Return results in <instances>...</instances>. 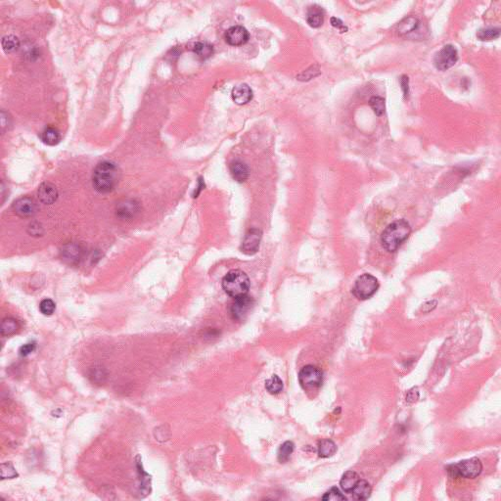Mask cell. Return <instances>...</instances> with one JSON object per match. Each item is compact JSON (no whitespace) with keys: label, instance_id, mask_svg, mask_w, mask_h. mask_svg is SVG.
Instances as JSON below:
<instances>
[{"label":"cell","instance_id":"obj_10","mask_svg":"<svg viewBox=\"0 0 501 501\" xmlns=\"http://www.w3.org/2000/svg\"><path fill=\"white\" fill-rule=\"evenodd\" d=\"M140 211L139 204L132 199H125L117 204L116 214L122 220H132Z\"/></svg>","mask_w":501,"mask_h":501},{"label":"cell","instance_id":"obj_25","mask_svg":"<svg viewBox=\"0 0 501 501\" xmlns=\"http://www.w3.org/2000/svg\"><path fill=\"white\" fill-rule=\"evenodd\" d=\"M1 45H2L3 50L6 53H12V52H15V51H17L19 49V47H20V39L17 36H15V35L9 34V35H6V36H4L2 38Z\"/></svg>","mask_w":501,"mask_h":501},{"label":"cell","instance_id":"obj_34","mask_svg":"<svg viewBox=\"0 0 501 501\" xmlns=\"http://www.w3.org/2000/svg\"><path fill=\"white\" fill-rule=\"evenodd\" d=\"M35 349H36L35 343H28V344H26V345H24V346H22L20 348V352L19 353H20V355L22 357H28V355L33 353L35 351Z\"/></svg>","mask_w":501,"mask_h":501},{"label":"cell","instance_id":"obj_29","mask_svg":"<svg viewBox=\"0 0 501 501\" xmlns=\"http://www.w3.org/2000/svg\"><path fill=\"white\" fill-rule=\"evenodd\" d=\"M369 105L372 108V110L374 111L376 116L381 117L384 115L385 110H386V104H385L384 98H382L380 96H373L369 100Z\"/></svg>","mask_w":501,"mask_h":501},{"label":"cell","instance_id":"obj_15","mask_svg":"<svg viewBox=\"0 0 501 501\" xmlns=\"http://www.w3.org/2000/svg\"><path fill=\"white\" fill-rule=\"evenodd\" d=\"M252 98V91L247 84H240L233 88L232 99L239 105H245L250 102Z\"/></svg>","mask_w":501,"mask_h":501},{"label":"cell","instance_id":"obj_1","mask_svg":"<svg viewBox=\"0 0 501 501\" xmlns=\"http://www.w3.org/2000/svg\"><path fill=\"white\" fill-rule=\"evenodd\" d=\"M120 178V169L114 163L102 162L93 171L92 182L95 190L105 194L112 192L117 187Z\"/></svg>","mask_w":501,"mask_h":501},{"label":"cell","instance_id":"obj_30","mask_svg":"<svg viewBox=\"0 0 501 501\" xmlns=\"http://www.w3.org/2000/svg\"><path fill=\"white\" fill-rule=\"evenodd\" d=\"M322 501H345L347 498L340 492L338 488H332L322 497Z\"/></svg>","mask_w":501,"mask_h":501},{"label":"cell","instance_id":"obj_23","mask_svg":"<svg viewBox=\"0 0 501 501\" xmlns=\"http://www.w3.org/2000/svg\"><path fill=\"white\" fill-rule=\"evenodd\" d=\"M193 51L194 53L202 60H206V59H209L213 53H214V48L213 46L208 43V42H203V41H199L197 42L195 45H194V48H193Z\"/></svg>","mask_w":501,"mask_h":501},{"label":"cell","instance_id":"obj_19","mask_svg":"<svg viewBox=\"0 0 501 501\" xmlns=\"http://www.w3.org/2000/svg\"><path fill=\"white\" fill-rule=\"evenodd\" d=\"M360 480V476L356 472L348 471L343 475L340 481V486L345 493L351 494Z\"/></svg>","mask_w":501,"mask_h":501},{"label":"cell","instance_id":"obj_21","mask_svg":"<svg viewBox=\"0 0 501 501\" xmlns=\"http://www.w3.org/2000/svg\"><path fill=\"white\" fill-rule=\"evenodd\" d=\"M337 451L335 443L331 440H322L318 443V455L322 458L333 456Z\"/></svg>","mask_w":501,"mask_h":501},{"label":"cell","instance_id":"obj_18","mask_svg":"<svg viewBox=\"0 0 501 501\" xmlns=\"http://www.w3.org/2000/svg\"><path fill=\"white\" fill-rule=\"evenodd\" d=\"M372 492V488L370 484L365 480H360L354 490L352 491V495L354 499L358 501H365L367 500Z\"/></svg>","mask_w":501,"mask_h":501},{"label":"cell","instance_id":"obj_36","mask_svg":"<svg viewBox=\"0 0 501 501\" xmlns=\"http://www.w3.org/2000/svg\"><path fill=\"white\" fill-rule=\"evenodd\" d=\"M400 85H401V89L404 93V97L408 98V96H409V79L407 76L403 75L400 78Z\"/></svg>","mask_w":501,"mask_h":501},{"label":"cell","instance_id":"obj_12","mask_svg":"<svg viewBox=\"0 0 501 501\" xmlns=\"http://www.w3.org/2000/svg\"><path fill=\"white\" fill-rule=\"evenodd\" d=\"M13 210L15 214L21 218H29L36 213V205L32 199L23 197L15 201Z\"/></svg>","mask_w":501,"mask_h":501},{"label":"cell","instance_id":"obj_3","mask_svg":"<svg viewBox=\"0 0 501 501\" xmlns=\"http://www.w3.org/2000/svg\"><path fill=\"white\" fill-rule=\"evenodd\" d=\"M248 275L239 269L230 270L223 279V288L231 298H239L248 294L250 290Z\"/></svg>","mask_w":501,"mask_h":501},{"label":"cell","instance_id":"obj_22","mask_svg":"<svg viewBox=\"0 0 501 501\" xmlns=\"http://www.w3.org/2000/svg\"><path fill=\"white\" fill-rule=\"evenodd\" d=\"M81 254H82V250L80 249V247L76 244L66 245L62 250V255H63L64 259L68 260L71 263L78 262L81 258Z\"/></svg>","mask_w":501,"mask_h":501},{"label":"cell","instance_id":"obj_35","mask_svg":"<svg viewBox=\"0 0 501 501\" xmlns=\"http://www.w3.org/2000/svg\"><path fill=\"white\" fill-rule=\"evenodd\" d=\"M28 232L32 236H41L43 234V228L37 223H31L28 227Z\"/></svg>","mask_w":501,"mask_h":501},{"label":"cell","instance_id":"obj_2","mask_svg":"<svg viewBox=\"0 0 501 501\" xmlns=\"http://www.w3.org/2000/svg\"><path fill=\"white\" fill-rule=\"evenodd\" d=\"M410 233V224L405 220H397L389 224L382 232V246L385 250L393 252L407 240Z\"/></svg>","mask_w":501,"mask_h":501},{"label":"cell","instance_id":"obj_38","mask_svg":"<svg viewBox=\"0 0 501 501\" xmlns=\"http://www.w3.org/2000/svg\"><path fill=\"white\" fill-rule=\"evenodd\" d=\"M417 392H418L417 390H415V392L413 391V390H409V391H408V393H407V396H406V400H407L408 402H414V401H416V400L418 399V397H419V393L415 395V393H417Z\"/></svg>","mask_w":501,"mask_h":501},{"label":"cell","instance_id":"obj_4","mask_svg":"<svg viewBox=\"0 0 501 501\" xmlns=\"http://www.w3.org/2000/svg\"><path fill=\"white\" fill-rule=\"evenodd\" d=\"M483 471V464L479 458H471L452 465L448 468V473L451 477H462L466 479H475Z\"/></svg>","mask_w":501,"mask_h":501},{"label":"cell","instance_id":"obj_6","mask_svg":"<svg viewBox=\"0 0 501 501\" xmlns=\"http://www.w3.org/2000/svg\"><path fill=\"white\" fill-rule=\"evenodd\" d=\"M458 61V51L451 45H445L434 57V65L439 71H446L453 67Z\"/></svg>","mask_w":501,"mask_h":501},{"label":"cell","instance_id":"obj_33","mask_svg":"<svg viewBox=\"0 0 501 501\" xmlns=\"http://www.w3.org/2000/svg\"><path fill=\"white\" fill-rule=\"evenodd\" d=\"M18 473L14 469L13 465L11 463H3L1 465V479H12L14 477H17Z\"/></svg>","mask_w":501,"mask_h":501},{"label":"cell","instance_id":"obj_24","mask_svg":"<svg viewBox=\"0 0 501 501\" xmlns=\"http://www.w3.org/2000/svg\"><path fill=\"white\" fill-rule=\"evenodd\" d=\"M20 326L16 319L8 317L3 319L1 323V335L2 336H11L14 335L18 330Z\"/></svg>","mask_w":501,"mask_h":501},{"label":"cell","instance_id":"obj_8","mask_svg":"<svg viewBox=\"0 0 501 501\" xmlns=\"http://www.w3.org/2000/svg\"><path fill=\"white\" fill-rule=\"evenodd\" d=\"M253 304H254L253 299L248 295L234 299V302L231 304L230 306V314L233 317V319L238 321L246 319V317L249 315L253 306Z\"/></svg>","mask_w":501,"mask_h":501},{"label":"cell","instance_id":"obj_31","mask_svg":"<svg viewBox=\"0 0 501 501\" xmlns=\"http://www.w3.org/2000/svg\"><path fill=\"white\" fill-rule=\"evenodd\" d=\"M319 75H320L319 68L317 66H311L310 68H308L307 70H306L305 72H303L302 74L297 76V80L302 81V82H307Z\"/></svg>","mask_w":501,"mask_h":501},{"label":"cell","instance_id":"obj_7","mask_svg":"<svg viewBox=\"0 0 501 501\" xmlns=\"http://www.w3.org/2000/svg\"><path fill=\"white\" fill-rule=\"evenodd\" d=\"M299 382L305 390L317 389L322 385L323 373L314 365H306L299 373Z\"/></svg>","mask_w":501,"mask_h":501},{"label":"cell","instance_id":"obj_13","mask_svg":"<svg viewBox=\"0 0 501 501\" xmlns=\"http://www.w3.org/2000/svg\"><path fill=\"white\" fill-rule=\"evenodd\" d=\"M37 196L39 201L43 204L51 205L58 199V191L53 184L45 182L39 186L37 190Z\"/></svg>","mask_w":501,"mask_h":501},{"label":"cell","instance_id":"obj_26","mask_svg":"<svg viewBox=\"0 0 501 501\" xmlns=\"http://www.w3.org/2000/svg\"><path fill=\"white\" fill-rule=\"evenodd\" d=\"M501 35V28H481L477 32V37L480 40L486 41V40H493L499 38Z\"/></svg>","mask_w":501,"mask_h":501},{"label":"cell","instance_id":"obj_5","mask_svg":"<svg viewBox=\"0 0 501 501\" xmlns=\"http://www.w3.org/2000/svg\"><path fill=\"white\" fill-rule=\"evenodd\" d=\"M379 289V282L377 278L369 273L361 275L355 282L353 294L356 298L362 301L370 299Z\"/></svg>","mask_w":501,"mask_h":501},{"label":"cell","instance_id":"obj_9","mask_svg":"<svg viewBox=\"0 0 501 501\" xmlns=\"http://www.w3.org/2000/svg\"><path fill=\"white\" fill-rule=\"evenodd\" d=\"M248 30L241 26H234L228 28L224 34L225 41L231 46H240L249 40Z\"/></svg>","mask_w":501,"mask_h":501},{"label":"cell","instance_id":"obj_11","mask_svg":"<svg viewBox=\"0 0 501 501\" xmlns=\"http://www.w3.org/2000/svg\"><path fill=\"white\" fill-rule=\"evenodd\" d=\"M261 240V231L256 228L250 229L247 234L245 235V238L242 243V251L248 255L254 254L258 249L259 244Z\"/></svg>","mask_w":501,"mask_h":501},{"label":"cell","instance_id":"obj_37","mask_svg":"<svg viewBox=\"0 0 501 501\" xmlns=\"http://www.w3.org/2000/svg\"><path fill=\"white\" fill-rule=\"evenodd\" d=\"M331 25H332L334 28H338L341 32H347V31H348V28L345 26V24H344V23H343L340 19H338V18H336V17L331 18Z\"/></svg>","mask_w":501,"mask_h":501},{"label":"cell","instance_id":"obj_17","mask_svg":"<svg viewBox=\"0 0 501 501\" xmlns=\"http://www.w3.org/2000/svg\"><path fill=\"white\" fill-rule=\"evenodd\" d=\"M420 21L414 17H407L403 19L397 25V31L399 35H407L418 30L420 27Z\"/></svg>","mask_w":501,"mask_h":501},{"label":"cell","instance_id":"obj_14","mask_svg":"<svg viewBox=\"0 0 501 501\" xmlns=\"http://www.w3.org/2000/svg\"><path fill=\"white\" fill-rule=\"evenodd\" d=\"M324 14L325 12L322 7L318 5L309 6L306 12L307 24L313 28H320L324 22Z\"/></svg>","mask_w":501,"mask_h":501},{"label":"cell","instance_id":"obj_27","mask_svg":"<svg viewBox=\"0 0 501 501\" xmlns=\"http://www.w3.org/2000/svg\"><path fill=\"white\" fill-rule=\"evenodd\" d=\"M294 448H295V445L292 442H285L280 447H279V450H278V460L280 463H286L293 451H294Z\"/></svg>","mask_w":501,"mask_h":501},{"label":"cell","instance_id":"obj_32","mask_svg":"<svg viewBox=\"0 0 501 501\" xmlns=\"http://www.w3.org/2000/svg\"><path fill=\"white\" fill-rule=\"evenodd\" d=\"M56 309L55 303L50 299H44L39 305V310L43 315H52Z\"/></svg>","mask_w":501,"mask_h":501},{"label":"cell","instance_id":"obj_16","mask_svg":"<svg viewBox=\"0 0 501 501\" xmlns=\"http://www.w3.org/2000/svg\"><path fill=\"white\" fill-rule=\"evenodd\" d=\"M230 172L233 178L238 182H244L249 177V167L242 161L236 160L230 164Z\"/></svg>","mask_w":501,"mask_h":501},{"label":"cell","instance_id":"obj_20","mask_svg":"<svg viewBox=\"0 0 501 501\" xmlns=\"http://www.w3.org/2000/svg\"><path fill=\"white\" fill-rule=\"evenodd\" d=\"M40 138L43 141V143H45L49 146H54L60 142L61 134L57 128L48 126L41 132Z\"/></svg>","mask_w":501,"mask_h":501},{"label":"cell","instance_id":"obj_28","mask_svg":"<svg viewBox=\"0 0 501 501\" xmlns=\"http://www.w3.org/2000/svg\"><path fill=\"white\" fill-rule=\"evenodd\" d=\"M265 389L271 394H277L283 390V382L277 375H273L265 381Z\"/></svg>","mask_w":501,"mask_h":501}]
</instances>
